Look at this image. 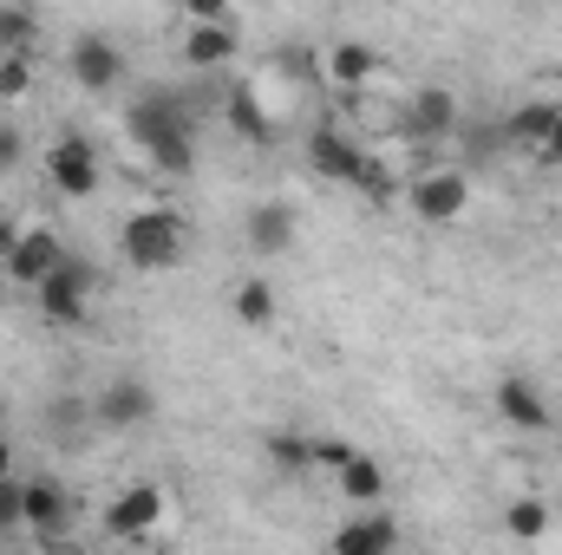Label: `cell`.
Listing matches in <instances>:
<instances>
[{"label": "cell", "instance_id": "obj_1", "mask_svg": "<svg viewBox=\"0 0 562 555\" xmlns=\"http://www.w3.org/2000/svg\"><path fill=\"white\" fill-rule=\"evenodd\" d=\"M125 132L150 150L157 170H177V177H183V170L196 163V144H190L196 125H190V105H183L177 92H144L138 105L125 112Z\"/></svg>", "mask_w": 562, "mask_h": 555}, {"label": "cell", "instance_id": "obj_2", "mask_svg": "<svg viewBox=\"0 0 562 555\" xmlns=\"http://www.w3.org/2000/svg\"><path fill=\"white\" fill-rule=\"evenodd\" d=\"M183 216L177 209H138V216H125V229H119V242H125V262L132 269H177V256H183Z\"/></svg>", "mask_w": 562, "mask_h": 555}, {"label": "cell", "instance_id": "obj_3", "mask_svg": "<svg viewBox=\"0 0 562 555\" xmlns=\"http://www.w3.org/2000/svg\"><path fill=\"white\" fill-rule=\"evenodd\" d=\"M20 517H26V530H33L40 543H66L72 523H79V503H72L53 477H26V484H20Z\"/></svg>", "mask_w": 562, "mask_h": 555}, {"label": "cell", "instance_id": "obj_4", "mask_svg": "<svg viewBox=\"0 0 562 555\" xmlns=\"http://www.w3.org/2000/svg\"><path fill=\"white\" fill-rule=\"evenodd\" d=\"M66 79H72L79 92H112V86H125V53H119L105 33H86V39H72V53H66Z\"/></svg>", "mask_w": 562, "mask_h": 555}, {"label": "cell", "instance_id": "obj_5", "mask_svg": "<svg viewBox=\"0 0 562 555\" xmlns=\"http://www.w3.org/2000/svg\"><path fill=\"white\" fill-rule=\"evenodd\" d=\"M46 177H53L59 196H92V190H99V150L66 132V138L46 150Z\"/></svg>", "mask_w": 562, "mask_h": 555}, {"label": "cell", "instance_id": "obj_6", "mask_svg": "<svg viewBox=\"0 0 562 555\" xmlns=\"http://www.w3.org/2000/svg\"><path fill=\"white\" fill-rule=\"evenodd\" d=\"M86 294H92V269L66 256L53 275L40 281V314L59 320V327H66V320H86Z\"/></svg>", "mask_w": 562, "mask_h": 555}, {"label": "cell", "instance_id": "obj_7", "mask_svg": "<svg viewBox=\"0 0 562 555\" xmlns=\"http://www.w3.org/2000/svg\"><path fill=\"white\" fill-rule=\"evenodd\" d=\"M59 262H66V242H59L53 229H26V236L7 249V275L20 281V287H40Z\"/></svg>", "mask_w": 562, "mask_h": 555}, {"label": "cell", "instance_id": "obj_8", "mask_svg": "<svg viewBox=\"0 0 562 555\" xmlns=\"http://www.w3.org/2000/svg\"><path fill=\"white\" fill-rule=\"evenodd\" d=\"M464 203H471L464 170H431V177L413 183V209H419L425 223H451V216H464Z\"/></svg>", "mask_w": 562, "mask_h": 555}, {"label": "cell", "instance_id": "obj_9", "mask_svg": "<svg viewBox=\"0 0 562 555\" xmlns=\"http://www.w3.org/2000/svg\"><path fill=\"white\" fill-rule=\"evenodd\" d=\"M157 517H164V490H157V484H125V490L112 497V510H105V530H112V536H144Z\"/></svg>", "mask_w": 562, "mask_h": 555}, {"label": "cell", "instance_id": "obj_10", "mask_svg": "<svg viewBox=\"0 0 562 555\" xmlns=\"http://www.w3.org/2000/svg\"><path fill=\"white\" fill-rule=\"evenodd\" d=\"M229 59H236V26H229V20H190V33H183V66L216 72V66H229Z\"/></svg>", "mask_w": 562, "mask_h": 555}, {"label": "cell", "instance_id": "obj_11", "mask_svg": "<svg viewBox=\"0 0 562 555\" xmlns=\"http://www.w3.org/2000/svg\"><path fill=\"white\" fill-rule=\"evenodd\" d=\"M491 406L510 418L517 431H550V399L530 386V380H497V393H491Z\"/></svg>", "mask_w": 562, "mask_h": 555}, {"label": "cell", "instance_id": "obj_12", "mask_svg": "<svg viewBox=\"0 0 562 555\" xmlns=\"http://www.w3.org/2000/svg\"><path fill=\"white\" fill-rule=\"evenodd\" d=\"M386 550H400V523L380 517V510H367L347 530H334V555H386Z\"/></svg>", "mask_w": 562, "mask_h": 555}, {"label": "cell", "instance_id": "obj_13", "mask_svg": "<svg viewBox=\"0 0 562 555\" xmlns=\"http://www.w3.org/2000/svg\"><path fill=\"white\" fill-rule=\"evenodd\" d=\"M150 412H157V399H150L144 380H112V386L99 393V418H105L112 431H132V424H144Z\"/></svg>", "mask_w": 562, "mask_h": 555}, {"label": "cell", "instance_id": "obj_14", "mask_svg": "<svg viewBox=\"0 0 562 555\" xmlns=\"http://www.w3.org/2000/svg\"><path fill=\"white\" fill-rule=\"evenodd\" d=\"M451 125H458V99L445 86H419L413 92V112H406V132L425 144V138H451Z\"/></svg>", "mask_w": 562, "mask_h": 555}, {"label": "cell", "instance_id": "obj_15", "mask_svg": "<svg viewBox=\"0 0 562 555\" xmlns=\"http://www.w3.org/2000/svg\"><path fill=\"white\" fill-rule=\"evenodd\" d=\"M307 163H314L321 177H334V183H353V170H360V144L340 138L334 125H321V132L307 138Z\"/></svg>", "mask_w": 562, "mask_h": 555}, {"label": "cell", "instance_id": "obj_16", "mask_svg": "<svg viewBox=\"0 0 562 555\" xmlns=\"http://www.w3.org/2000/svg\"><path fill=\"white\" fill-rule=\"evenodd\" d=\"M294 242V209L288 203H256L249 209V249L256 256H281Z\"/></svg>", "mask_w": 562, "mask_h": 555}, {"label": "cell", "instance_id": "obj_17", "mask_svg": "<svg viewBox=\"0 0 562 555\" xmlns=\"http://www.w3.org/2000/svg\"><path fill=\"white\" fill-rule=\"evenodd\" d=\"M334 477H340V497H347V503H380V497H386V471H380L367 451H353Z\"/></svg>", "mask_w": 562, "mask_h": 555}, {"label": "cell", "instance_id": "obj_18", "mask_svg": "<svg viewBox=\"0 0 562 555\" xmlns=\"http://www.w3.org/2000/svg\"><path fill=\"white\" fill-rule=\"evenodd\" d=\"M562 105H550V99H537V105H517L510 112V125H504V138L517 144V150H543V138H550V125H557Z\"/></svg>", "mask_w": 562, "mask_h": 555}, {"label": "cell", "instance_id": "obj_19", "mask_svg": "<svg viewBox=\"0 0 562 555\" xmlns=\"http://www.w3.org/2000/svg\"><path fill=\"white\" fill-rule=\"evenodd\" d=\"M380 66H386V59H380V53H367V46H353V39H347V46H334V59H327L334 86H367Z\"/></svg>", "mask_w": 562, "mask_h": 555}, {"label": "cell", "instance_id": "obj_20", "mask_svg": "<svg viewBox=\"0 0 562 555\" xmlns=\"http://www.w3.org/2000/svg\"><path fill=\"white\" fill-rule=\"evenodd\" d=\"M33 39H40V13L20 7V0H7L0 7V53H26Z\"/></svg>", "mask_w": 562, "mask_h": 555}, {"label": "cell", "instance_id": "obj_21", "mask_svg": "<svg viewBox=\"0 0 562 555\" xmlns=\"http://www.w3.org/2000/svg\"><path fill=\"white\" fill-rule=\"evenodd\" d=\"M276 287H269V281H243V287H236V320H243V327H269V320H276Z\"/></svg>", "mask_w": 562, "mask_h": 555}, {"label": "cell", "instance_id": "obj_22", "mask_svg": "<svg viewBox=\"0 0 562 555\" xmlns=\"http://www.w3.org/2000/svg\"><path fill=\"white\" fill-rule=\"evenodd\" d=\"M504 530H510L517 543H537V536L550 530V503H510V510H504Z\"/></svg>", "mask_w": 562, "mask_h": 555}, {"label": "cell", "instance_id": "obj_23", "mask_svg": "<svg viewBox=\"0 0 562 555\" xmlns=\"http://www.w3.org/2000/svg\"><path fill=\"white\" fill-rule=\"evenodd\" d=\"M269 457H276L281 471H307V464H314V438H301V431H276V438H269Z\"/></svg>", "mask_w": 562, "mask_h": 555}, {"label": "cell", "instance_id": "obj_24", "mask_svg": "<svg viewBox=\"0 0 562 555\" xmlns=\"http://www.w3.org/2000/svg\"><path fill=\"white\" fill-rule=\"evenodd\" d=\"M353 183H360V196H367V203H386V196L400 190V183H393V170H386L380 157H360V170H353Z\"/></svg>", "mask_w": 562, "mask_h": 555}, {"label": "cell", "instance_id": "obj_25", "mask_svg": "<svg viewBox=\"0 0 562 555\" xmlns=\"http://www.w3.org/2000/svg\"><path fill=\"white\" fill-rule=\"evenodd\" d=\"M33 92V59L26 53H0V99H26Z\"/></svg>", "mask_w": 562, "mask_h": 555}, {"label": "cell", "instance_id": "obj_26", "mask_svg": "<svg viewBox=\"0 0 562 555\" xmlns=\"http://www.w3.org/2000/svg\"><path fill=\"white\" fill-rule=\"evenodd\" d=\"M26 517H20V477H0V536L7 530H20Z\"/></svg>", "mask_w": 562, "mask_h": 555}, {"label": "cell", "instance_id": "obj_27", "mask_svg": "<svg viewBox=\"0 0 562 555\" xmlns=\"http://www.w3.org/2000/svg\"><path fill=\"white\" fill-rule=\"evenodd\" d=\"M353 451H360V444H347V438H321V444H314V464H321V471H340Z\"/></svg>", "mask_w": 562, "mask_h": 555}, {"label": "cell", "instance_id": "obj_28", "mask_svg": "<svg viewBox=\"0 0 562 555\" xmlns=\"http://www.w3.org/2000/svg\"><path fill=\"white\" fill-rule=\"evenodd\" d=\"M7 170H20V132L13 125H0V177Z\"/></svg>", "mask_w": 562, "mask_h": 555}, {"label": "cell", "instance_id": "obj_29", "mask_svg": "<svg viewBox=\"0 0 562 555\" xmlns=\"http://www.w3.org/2000/svg\"><path fill=\"white\" fill-rule=\"evenodd\" d=\"M190 20H229V0H183Z\"/></svg>", "mask_w": 562, "mask_h": 555}, {"label": "cell", "instance_id": "obj_30", "mask_svg": "<svg viewBox=\"0 0 562 555\" xmlns=\"http://www.w3.org/2000/svg\"><path fill=\"white\" fill-rule=\"evenodd\" d=\"M543 157H550V163H562V112H557V125H550V138H543Z\"/></svg>", "mask_w": 562, "mask_h": 555}, {"label": "cell", "instance_id": "obj_31", "mask_svg": "<svg viewBox=\"0 0 562 555\" xmlns=\"http://www.w3.org/2000/svg\"><path fill=\"white\" fill-rule=\"evenodd\" d=\"M0 477H13V444L0 438Z\"/></svg>", "mask_w": 562, "mask_h": 555}, {"label": "cell", "instance_id": "obj_32", "mask_svg": "<svg viewBox=\"0 0 562 555\" xmlns=\"http://www.w3.org/2000/svg\"><path fill=\"white\" fill-rule=\"evenodd\" d=\"M13 242H20V236H13V229L0 223V262H7V249H13Z\"/></svg>", "mask_w": 562, "mask_h": 555}, {"label": "cell", "instance_id": "obj_33", "mask_svg": "<svg viewBox=\"0 0 562 555\" xmlns=\"http://www.w3.org/2000/svg\"><path fill=\"white\" fill-rule=\"evenodd\" d=\"M0 418H7V406H0Z\"/></svg>", "mask_w": 562, "mask_h": 555}]
</instances>
